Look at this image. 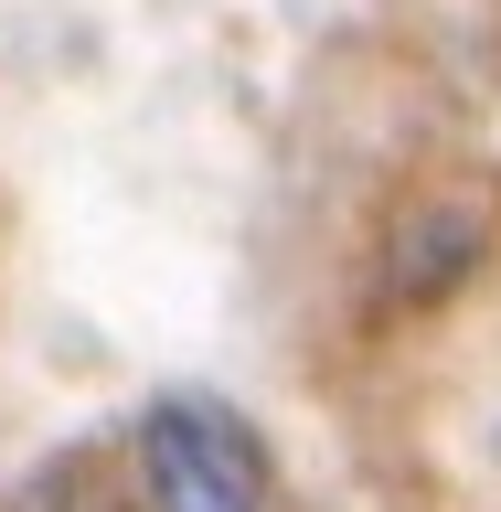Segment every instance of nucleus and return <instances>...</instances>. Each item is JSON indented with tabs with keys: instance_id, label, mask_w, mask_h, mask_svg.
<instances>
[{
	"instance_id": "1",
	"label": "nucleus",
	"mask_w": 501,
	"mask_h": 512,
	"mask_svg": "<svg viewBox=\"0 0 501 512\" xmlns=\"http://www.w3.org/2000/svg\"><path fill=\"white\" fill-rule=\"evenodd\" d=\"M139 491H150V512H267L278 502L256 427L214 395H160L139 416Z\"/></svg>"
}]
</instances>
